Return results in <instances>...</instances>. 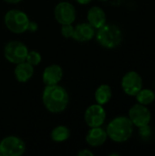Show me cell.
Returning <instances> with one entry per match:
<instances>
[{"label":"cell","instance_id":"6da1fadb","mask_svg":"<svg viewBox=\"0 0 155 156\" xmlns=\"http://www.w3.org/2000/svg\"><path fill=\"white\" fill-rule=\"evenodd\" d=\"M42 101L46 109L52 113H59L65 111L69 104L68 91L58 84L47 85L43 90Z\"/></svg>","mask_w":155,"mask_h":156},{"label":"cell","instance_id":"7a4b0ae2","mask_svg":"<svg viewBox=\"0 0 155 156\" xmlns=\"http://www.w3.org/2000/svg\"><path fill=\"white\" fill-rule=\"evenodd\" d=\"M107 134L113 142L124 143L129 140L133 133V124L130 118L120 116L113 119L107 127Z\"/></svg>","mask_w":155,"mask_h":156},{"label":"cell","instance_id":"3957f363","mask_svg":"<svg viewBox=\"0 0 155 156\" xmlns=\"http://www.w3.org/2000/svg\"><path fill=\"white\" fill-rule=\"evenodd\" d=\"M96 38L103 48L112 49L121 45L122 41V32L121 28L114 24H105L98 29Z\"/></svg>","mask_w":155,"mask_h":156},{"label":"cell","instance_id":"277c9868","mask_svg":"<svg viewBox=\"0 0 155 156\" xmlns=\"http://www.w3.org/2000/svg\"><path fill=\"white\" fill-rule=\"evenodd\" d=\"M29 18L26 13L18 9H12L5 15V27L15 34H21L27 30Z\"/></svg>","mask_w":155,"mask_h":156},{"label":"cell","instance_id":"5b68a950","mask_svg":"<svg viewBox=\"0 0 155 156\" xmlns=\"http://www.w3.org/2000/svg\"><path fill=\"white\" fill-rule=\"evenodd\" d=\"M27 53L28 49L26 46L20 41H10L4 48V54L6 60L16 65L26 61Z\"/></svg>","mask_w":155,"mask_h":156},{"label":"cell","instance_id":"8992f818","mask_svg":"<svg viewBox=\"0 0 155 156\" xmlns=\"http://www.w3.org/2000/svg\"><path fill=\"white\" fill-rule=\"evenodd\" d=\"M25 152V143L16 136H7L0 142L1 156H20Z\"/></svg>","mask_w":155,"mask_h":156},{"label":"cell","instance_id":"52a82bcc","mask_svg":"<svg viewBox=\"0 0 155 156\" xmlns=\"http://www.w3.org/2000/svg\"><path fill=\"white\" fill-rule=\"evenodd\" d=\"M122 88L129 96H135L143 89V79L136 71L127 72L122 80Z\"/></svg>","mask_w":155,"mask_h":156},{"label":"cell","instance_id":"ba28073f","mask_svg":"<svg viewBox=\"0 0 155 156\" xmlns=\"http://www.w3.org/2000/svg\"><path fill=\"white\" fill-rule=\"evenodd\" d=\"M151 112L146 105L137 103L134 104L129 111V118L132 124L136 127L147 125L151 122Z\"/></svg>","mask_w":155,"mask_h":156},{"label":"cell","instance_id":"9c48e42d","mask_svg":"<svg viewBox=\"0 0 155 156\" xmlns=\"http://www.w3.org/2000/svg\"><path fill=\"white\" fill-rule=\"evenodd\" d=\"M54 15L59 24H72L76 18V10L72 4L63 1L56 5Z\"/></svg>","mask_w":155,"mask_h":156},{"label":"cell","instance_id":"30bf717a","mask_svg":"<svg viewBox=\"0 0 155 156\" xmlns=\"http://www.w3.org/2000/svg\"><path fill=\"white\" fill-rule=\"evenodd\" d=\"M85 122L90 127H100L106 120V112L102 105L93 104L90 105L85 112Z\"/></svg>","mask_w":155,"mask_h":156},{"label":"cell","instance_id":"8fae6325","mask_svg":"<svg viewBox=\"0 0 155 156\" xmlns=\"http://www.w3.org/2000/svg\"><path fill=\"white\" fill-rule=\"evenodd\" d=\"M95 34V28L90 23H82L74 27L72 38L79 42H86L91 40Z\"/></svg>","mask_w":155,"mask_h":156},{"label":"cell","instance_id":"7c38bea8","mask_svg":"<svg viewBox=\"0 0 155 156\" xmlns=\"http://www.w3.org/2000/svg\"><path fill=\"white\" fill-rule=\"evenodd\" d=\"M63 77V71L61 67L53 64L47 67L43 72L42 80L46 85H55L58 84Z\"/></svg>","mask_w":155,"mask_h":156},{"label":"cell","instance_id":"4fadbf2b","mask_svg":"<svg viewBox=\"0 0 155 156\" xmlns=\"http://www.w3.org/2000/svg\"><path fill=\"white\" fill-rule=\"evenodd\" d=\"M107 132L100 127H92L86 135V142L93 147L102 145L107 140Z\"/></svg>","mask_w":155,"mask_h":156},{"label":"cell","instance_id":"5bb4252c","mask_svg":"<svg viewBox=\"0 0 155 156\" xmlns=\"http://www.w3.org/2000/svg\"><path fill=\"white\" fill-rule=\"evenodd\" d=\"M87 18H88L89 23L95 29H99L100 27L104 26L106 24V20H107L106 14H105L104 10L100 6L91 7L88 12Z\"/></svg>","mask_w":155,"mask_h":156},{"label":"cell","instance_id":"9a60e30c","mask_svg":"<svg viewBox=\"0 0 155 156\" xmlns=\"http://www.w3.org/2000/svg\"><path fill=\"white\" fill-rule=\"evenodd\" d=\"M33 74H34V68L28 62L24 61L16 64V67L15 69V76L19 82L22 83L26 82L31 79Z\"/></svg>","mask_w":155,"mask_h":156},{"label":"cell","instance_id":"2e32d148","mask_svg":"<svg viewBox=\"0 0 155 156\" xmlns=\"http://www.w3.org/2000/svg\"><path fill=\"white\" fill-rule=\"evenodd\" d=\"M112 96L111 89L107 84L100 85L95 91V100L98 104L104 105L110 101Z\"/></svg>","mask_w":155,"mask_h":156},{"label":"cell","instance_id":"e0dca14e","mask_svg":"<svg viewBox=\"0 0 155 156\" xmlns=\"http://www.w3.org/2000/svg\"><path fill=\"white\" fill-rule=\"evenodd\" d=\"M70 136V131L64 125L55 127L51 132V139L56 143H62L68 140Z\"/></svg>","mask_w":155,"mask_h":156},{"label":"cell","instance_id":"ac0fdd59","mask_svg":"<svg viewBox=\"0 0 155 156\" xmlns=\"http://www.w3.org/2000/svg\"><path fill=\"white\" fill-rule=\"evenodd\" d=\"M135 96L138 103L143 105H149L155 100V93L149 89H142Z\"/></svg>","mask_w":155,"mask_h":156},{"label":"cell","instance_id":"d6986e66","mask_svg":"<svg viewBox=\"0 0 155 156\" xmlns=\"http://www.w3.org/2000/svg\"><path fill=\"white\" fill-rule=\"evenodd\" d=\"M26 61L28 62L29 64H31L33 67L38 65L41 62V56L37 51L32 50V51H28Z\"/></svg>","mask_w":155,"mask_h":156},{"label":"cell","instance_id":"ffe728a7","mask_svg":"<svg viewBox=\"0 0 155 156\" xmlns=\"http://www.w3.org/2000/svg\"><path fill=\"white\" fill-rule=\"evenodd\" d=\"M74 33V27L71 24H63L61 27V34L66 38L72 37Z\"/></svg>","mask_w":155,"mask_h":156},{"label":"cell","instance_id":"44dd1931","mask_svg":"<svg viewBox=\"0 0 155 156\" xmlns=\"http://www.w3.org/2000/svg\"><path fill=\"white\" fill-rule=\"evenodd\" d=\"M140 129V134L143 138H147V137H150L151 133H152V130L151 128L149 127V125H144V126H142V127H139Z\"/></svg>","mask_w":155,"mask_h":156},{"label":"cell","instance_id":"7402d4cb","mask_svg":"<svg viewBox=\"0 0 155 156\" xmlns=\"http://www.w3.org/2000/svg\"><path fill=\"white\" fill-rule=\"evenodd\" d=\"M37 29V24L34 21H30L28 23V27H27V30L26 31H30V32H36Z\"/></svg>","mask_w":155,"mask_h":156},{"label":"cell","instance_id":"603a6c76","mask_svg":"<svg viewBox=\"0 0 155 156\" xmlns=\"http://www.w3.org/2000/svg\"><path fill=\"white\" fill-rule=\"evenodd\" d=\"M79 156H93V153L90 152V150H87V149H84L82 151H80L79 154H78Z\"/></svg>","mask_w":155,"mask_h":156},{"label":"cell","instance_id":"cb8c5ba5","mask_svg":"<svg viewBox=\"0 0 155 156\" xmlns=\"http://www.w3.org/2000/svg\"><path fill=\"white\" fill-rule=\"evenodd\" d=\"M79 4H80V5H87V4H89L91 0H76Z\"/></svg>","mask_w":155,"mask_h":156},{"label":"cell","instance_id":"d4e9b609","mask_svg":"<svg viewBox=\"0 0 155 156\" xmlns=\"http://www.w3.org/2000/svg\"><path fill=\"white\" fill-rule=\"evenodd\" d=\"M6 3H10V4H17L19 2H21L22 0H4Z\"/></svg>","mask_w":155,"mask_h":156},{"label":"cell","instance_id":"484cf974","mask_svg":"<svg viewBox=\"0 0 155 156\" xmlns=\"http://www.w3.org/2000/svg\"><path fill=\"white\" fill-rule=\"evenodd\" d=\"M100 1H107V0H100Z\"/></svg>","mask_w":155,"mask_h":156}]
</instances>
